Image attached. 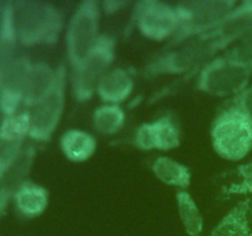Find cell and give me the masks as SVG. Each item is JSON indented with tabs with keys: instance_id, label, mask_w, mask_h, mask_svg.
Instances as JSON below:
<instances>
[{
	"instance_id": "2e32d148",
	"label": "cell",
	"mask_w": 252,
	"mask_h": 236,
	"mask_svg": "<svg viewBox=\"0 0 252 236\" xmlns=\"http://www.w3.org/2000/svg\"><path fill=\"white\" fill-rule=\"evenodd\" d=\"M49 191L43 184L27 178L15 193L12 204L20 216L36 219L46 213L49 206Z\"/></svg>"
},
{
	"instance_id": "5bb4252c",
	"label": "cell",
	"mask_w": 252,
	"mask_h": 236,
	"mask_svg": "<svg viewBox=\"0 0 252 236\" xmlns=\"http://www.w3.org/2000/svg\"><path fill=\"white\" fill-rule=\"evenodd\" d=\"M135 88L134 76L128 69L113 65L97 85L96 96L101 103L121 105L133 95Z\"/></svg>"
},
{
	"instance_id": "5b68a950",
	"label": "cell",
	"mask_w": 252,
	"mask_h": 236,
	"mask_svg": "<svg viewBox=\"0 0 252 236\" xmlns=\"http://www.w3.org/2000/svg\"><path fill=\"white\" fill-rule=\"evenodd\" d=\"M194 88L218 98H234L251 84L252 69L224 54L207 61L196 73Z\"/></svg>"
},
{
	"instance_id": "ba28073f",
	"label": "cell",
	"mask_w": 252,
	"mask_h": 236,
	"mask_svg": "<svg viewBox=\"0 0 252 236\" xmlns=\"http://www.w3.org/2000/svg\"><path fill=\"white\" fill-rule=\"evenodd\" d=\"M132 20L140 36L158 43H169L177 33L182 21L177 4L161 0L134 2Z\"/></svg>"
},
{
	"instance_id": "7c38bea8",
	"label": "cell",
	"mask_w": 252,
	"mask_h": 236,
	"mask_svg": "<svg viewBox=\"0 0 252 236\" xmlns=\"http://www.w3.org/2000/svg\"><path fill=\"white\" fill-rule=\"evenodd\" d=\"M33 61L19 56L0 80V115L9 117L24 110Z\"/></svg>"
},
{
	"instance_id": "44dd1931",
	"label": "cell",
	"mask_w": 252,
	"mask_h": 236,
	"mask_svg": "<svg viewBox=\"0 0 252 236\" xmlns=\"http://www.w3.org/2000/svg\"><path fill=\"white\" fill-rule=\"evenodd\" d=\"M176 206L184 230L189 236H201L204 229V219L197 202L189 189L177 191Z\"/></svg>"
},
{
	"instance_id": "6da1fadb",
	"label": "cell",
	"mask_w": 252,
	"mask_h": 236,
	"mask_svg": "<svg viewBox=\"0 0 252 236\" xmlns=\"http://www.w3.org/2000/svg\"><path fill=\"white\" fill-rule=\"evenodd\" d=\"M19 46L33 48L54 46L64 30V14L59 6L44 0L12 1Z\"/></svg>"
},
{
	"instance_id": "277c9868",
	"label": "cell",
	"mask_w": 252,
	"mask_h": 236,
	"mask_svg": "<svg viewBox=\"0 0 252 236\" xmlns=\"http://www.w3.org/2000/svg\"><path fill=\"white\" fill-rule=\"evenodd\" d=\"M102 9L96 0H84L74 9L65 27V56L71 71L76 70L86 60L97 44Z\"/></svg>"
},
{
	"instance_id": "603a6c76",
	"label": "cell",
	"mask_w": 252,
	"mask_h": 236,
	"mask_svg": "<svg viewBox=\"0 0 252 236\" xmlns=\"http://www.w3.org/2000/svg\"><path fill=\"white\" fill-rule=\"evenodd\" d=\"M221 54L252 69V29L240 41L236 42Z\"/></svg>"
},
{
	"instance_id": "ffe728a7",
	"label": "cell",
	"mask_w": 252,
	"mask_h": 236,
	"mask_svg": "<svg viewBox=\"0 0 252 236\" xmlns=\"http://www.w3.org/2000/svg\"><path fill=\"white\" fill-rule=\"evenodd\" d=\"M251 199L249 197L239 201L212 230L209 236H250L249 213Z\"/></svg>"
},
{
	"instance_id": "9c48e42d",
	"label": "cell",
	"mask_w": 252,
	"mask_h": 236,
	"mask_svg": "<svg viewBox=\"0 0 252 236\" xmlns=\"http://www.w3.org/2000/svg\"><path fill=\"white\" fill-rule=\"evenodd\" d=\"M59 66V76L53 92L34 107L30 108L29 139L37 144L51 142L63 118L66 103V66Z\"/></svg>"
},
{
	"instance_id": "ac0fdd59",
	"label": "cell",
	"mask_w": 252,
	"mask_h": 236,
	"mask_svg": "<svg viewBox=\"0 0 252 236\" xmlns=\"http://www.w3.org/2000/svg\"><path fill=\"white\" fill-rule=\"evenodd\" d=\"M97 139L90 132L81 128L66 129L59 138V149L68 161L84 164L97 151Z\"/></svg>"
},
{
	"instance_id": "7402d4cb",
	"label": "cell",
	"mask_w": 252,
	"mask_h": 236,
	"mask_svg": "<svg viewBox=\"0 0 252 236\" xmlns=\"http://www.w3.org/2000/svg\"><path fill=\"white\" fill-rule=\"evenodd\" d=\"M127 120V113L121 105L101 103L93 112V125L96 132L105 137L120 133Z\"/></svg>"
},
{
	"instance_id": "484cf974",
	"label": "cell",
	"mask_w": 252,
	"mask_h": 236,
	"mask_svg": "<svg viewBox=\"0 0 252 236\" xmlns=\"http://www.w3.org/2000/svg\"><path fill=\"white\" fill-rule=\"evenodd\" d=\"M129 1H122V0H108V1H102L101 2V9H102V14L107 15H113L117 14V12L123 11L125 9H127L128 6H130Z\"/></svg>"
},
{
	"instance_id": "d4e9b609",
	"label": "cell",
	"mask_w": 252,
	"mask_h": 236,
	"mask_svg": "<svg viewBox=\"0 0 252 236\" xmlns=\"http://www.w3.org/2000/svg\"><path fill=\"white\" fill-rule=\"evenodd\" d=\"M225 196H250L252 194V183H243L238 181L224 187Z\"/></svg>"
},
{
	"instance_id": "d6986e66",
	"label": "cell",
	"mask_w": 252,
	"mask_h": 236,
	"mask_svg": "<svg viewBox=\"0 0 252 236\" xmlns=\"http://www.w3.org/2000/svg\"><path fill=\"white\" fill-rule=\"evenodd\" d=\"M153 175L158 181L174 187L179 191L189 189L192 183V172L187 165L167 155H160L150 165Z\"/></svg>"
},
{
	"instance_id": "e0dca14e",
	"label": "cell",
	"mask_w": 252,
	"mask_h": 236,
	"mask_svg": "<svg viewBox=\"0 0 252 236\" xmlns=\"http://www.w3.org/2000/svg\"><path fill=\"white\" fill-rule=\"evenodd\" d=\"M58 76L59 66L54 68L47 61H33L24 110H30L46 100L53 92Z\"/></svg>"
},
{
	"instance_id": "30bf717a",
	"label": "cell",
	"mask_w": 252,
	"mask_h": 236,
	"mask_svg": "<svg viewBox=\"0 0 252 236\" xmlns=\"http://www.w3.org/2000/svg\"><path fill=\"white\" fill-rule=\"evenodd\" d=\"M182 134L177 119L170 113L158 116L135 128L132 144L140 151L167 152L181 145Z\"/></svg>"
},
{
	"instance_id": "7a4b0ae2",
	"label": "cell",
	"mask_w": 252,
	"mask_h": 236,
	"mask_svg": "<svg viewBox=\"0 0 252 236\" xmlns=\"http://www.w3.org/2000/svg\"><path fill=\"white\" fill-rule=\"evenodd\" d=\"M214 57L217 56L211 42L198 37L180 46L162 49L143 65L140 74L147 80L160 76H180L189 80Z\"/></svg>"
},
{
	"instance_id": "4fadbf2b",
	"label": "cell",
	"mask_w": 252,
	"mask_h": 236,
	"mask_svg": "<svg viewBox=\"0 0 252 236\" xmlns=\"http://www.w3.org/2000/svg\"><path fill=\"white\" fill-rule=\"evenodd\" d=\"M252 29V0L238 2L225 19L214 30L204 34L211 42L216 56L224 53L233 44L240 41Z\"/></svg>"
},
{
	"instance_id": "83f0119b",
	"label": "cell",
	"mask_w": 252,
	"mask_h": 236,
	"mask_svg": "<svg viewBox=\"0 0 252 236\" xmlns=\"http://www.w3.org/2000/svg\"><path fill=\"white\" fill-rule=\"evenodd\" d=\"M1 5H2V1H0V10H1Z\"/></svg>"
},
{
	"instance_id": "4316f807",
	"label": "cell",
	"mask_w": 252,
	"mask_h": 236,
	"mask_svg": "<svg viewBox=\"0 0 252 236\" xmlns=\"http://www.w3.org/2000/svg\"><path fill=\"white\" fill-rule=\"evenodd\" d=\"M236 175L243 183H252V161L240 165L236 169Z\"/></svg>"
},
{
	"instance_id": "8992f818",
	"label": "cell",
	"mask_w": 252,
	"mask_h": 236,
	"mask_svg": "<svg viewBox=\"0 0 252 236\" xmlns=\"http://www.w3.org/2000/svg\"><path fill=\"white\" fill-rule=\"evenodd\" d=\"M236 0H192L176 2L181 12V26L164 49L203 37L216 29L238 5Z\"/></svg>"
},
{
	"instance_id": "3957f363",
	"label": "cell",
	"mask_w": 252,
	"mask_h": 236,
	"mask_svg": "<svg viewBox=\"0 0 252 236\" xmlns=\"http://www.w3.org/2000/svg\"><path fill=\"white\" fill-rule=\"evenodd\" d=\"M214 152L228 161H241L252 151V118L228 106L217 113L211 125Z\"/></svg>"
},
{
	"instance_id": "9a60e30c",
	"label": "cell",
	"mask_w": 252,
	"mask_h": 236,
	"mask_svg": "<svg viewBox=\"0 0 252 236\" xmlns=\"http://www.w3.org/2000/svg\"><path fill=\"white\" fill-rule=\"evenodd\" d=\"M36 155V148L33 145H26L15 166L0 183V221L4 218L7 208L14 201L15 193L19 187L21 186L22 182L26 181L30 172L32 171Z\"/></svg>"
},
{
	"instance_id": "8fae6325",
	"label": "cell",
	"mask_w": 252,
	"mask_h": 236,
	"mask_svg": "<svg viewBox=\"0 0 252 236\" xmlns=\"http://www.w3.org/2000/svg\"><path fill=\"white\" fill-rule=\"evenodd\" d=\"M30 115L27 110L0 120V183L11 171L29 139Z\"/></svg>"
},
{
	"instance_id": "f1b7e54d",
	"label": "cell",
	"mask_w": 252,
	"mask_h": 236,
	"mask_svg": "<svg viewBox=\"0 0 252 236\" xmlns=\"http://www.w3.org/2000/svg\"><path fill=\"white\" fill-rule=\"evenodd\" d=\"M250 236H252V231H251V234H250Z\"/></svg>"
},
{
	"instance_id": "cb8c5ba5",
	"label": "cell",
	"mask_w": 252,
	"mask_h": 236,
	"mask_svg": "<svg viewBox=\"0 0 252 236\" xmlns=\"http://www.w3.org/2000/svg\"><path fill=\"white\" fill-rule=\"evenodd\" d=\"M230 105L235 106L236 108L241 110L249 117L252 118V84H250L243 92L231 98Z\"/></svg>"
},
{
	"instance_id": "52a82bcc",
	"label": "cell",
	"mask_w": 252,
	"mask_h": 236,
	"mask_svg": "<svg viewBox=\"0 0 252 236\" xmlns=\"http://www.w3.org/2000/svg\"><path fill=\"white\" fill-rule=\"evenodd\" d=\"M117 42L110 34H102L86 60L71 71V92L75 102L85 103L96 96L101 79L113 66Z\"/></svg>"
}]
</instances>
